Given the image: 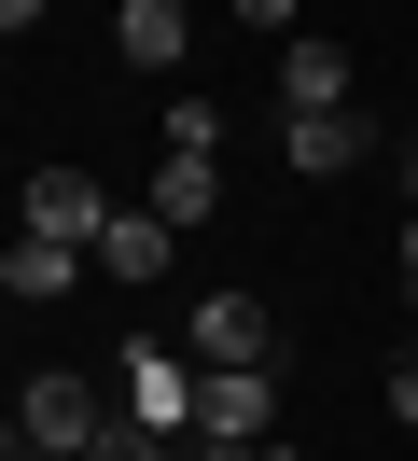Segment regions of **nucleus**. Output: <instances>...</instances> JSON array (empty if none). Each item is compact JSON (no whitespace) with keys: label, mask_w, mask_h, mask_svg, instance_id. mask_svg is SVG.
<instances>
[{"label":"nucleus","mask_w":418,"mask_h":461,"mask_svg":"<svg viewBox=\"0 0 418 461\" xmlns=\"http://www.w3.org/2000/svg\"><path fill=\"white\" fill-rule=\"evenodd\" d=\"M195 433L209 447H265L279 433V377L265 364H195Z\"/></svg>","instance_id":"f257e3e1"},{"label":"nucleus","mask_w":418,"mask_h":461,"mask_svg":"<svg viewBox=\"0 0 418 461\" xmlns=\"http://www.w3.org/2000/svg\"><path fill=\"white\" fill-rule=\"evenodd\" d=\"M98 433H111L98 377H28V392H14V447H98Z\"/></svg>","instance_id":"f03ea898"},{"label":"nucleus","mask_w":418,"mask_h":461,"mask_svg":"<svg viewBox=\"0 0 418 461\" xmlns=\"http://www.w3.org/2000/svg\"><path fill=\"white\" fill-rule=\"evenodd\" d=\"M111 405L154 420V433H195V349H126L111 364Z\"/></svg>","instance_id":"7ed1b4c3"},{"label":"nucleus","mask_w":418,"mask_h":461,"mask_svg":"<svg viewBox=\"0 0 418 461\" xmlns=\"http://www.w3.org/2000/svg\"><path fill=\"white\" fill-rule=\"evenodd\" d=\"M182 349H195V364H265V349H279V321L251 308V294H195V321H182Z\"/></svg>","instance_id":"20e7f679"},{"label":"nucleus","mask_w":418,"mask_h":461,"mask_svg":"<svg viewBox=\"0 0 418 461\" xmlns=\"http://www.w3.org/2000/svg\"><path fill=\"white\" fill-rule=\"evenodd\" d=\"M98 224H111V196L84 168H28V238H70V252H98Z\"/></svg>","instance_id":"39448f33"},{"label":"nucleus","mask_w":418,"mask_h":461,"mask_svg":"<svg viewBox=\"0 0 418 461\" xmlns=\"http://www.w3.org/2000/svg\"><path fill=\"white\" fill-rule=\"evenodd\" d=\"M139 210H167V224H223V154H154V182H139Z\"/></svg>","instance_id":"423d86ee"},{"label":"nucleus","mask_w":418,"mask_h":461,"mask_svg":"<svg viewBox=\"0 0 418 461\" xmlns=\"http://www.w3.org/2000/svg\"><path fill=\"white\" fill-rule=\"evenodd\" d=\"M279 113H349V42L293 29V57H279Z\"/></svg>","instance_id":"0eeeda50"},{"label":"nucleus","mask_w":418,"mask_h":461,"mask_svg":"<svg viewBox=\"0 0 418 461\" xmlns=\"http://www.w3.org/2000/svg\"><path fill=\"white\" fill-rule=\"evenodd\" d=\"M167 252H182L167 210H111V224H98V280H167Z\"/></svg>","instance_id":"6e6552de"},{"label":"nucleus","mask_w":418,"mask_h":461,"mask_svg":"<svg viewBox=\"0 0 418 461\" xmlns=\"http://www.w3.org/2000/svg\"><path fill=\"white\" fill-rule=\"evenodd\" d=\"M111 42H126V70H182V57H195V14H182V0H126Z\"/></svg>","instance_id":"1a4fd4ad"},{"label":"nucleus","mask_w":418,"mask_h":461,"mask_svg":"<svg viewBox=\"0 0 418 461\" xmlns=\"http://www.w3.org/2000/svg\"><path fill=\"white\" fill-rule=\"evenodd\" d=\"M84 266H98V252H70V238H14V252H0V294H14V308H56Z\"/></svg>","instance_id":"9d476101"},{"label":"nucleus","mask_w":418,"mask_h":461,"mask_svg":"<svg viewBox=\"0 0 418 461\" xmlns=\"http://www.w3.org/2000/svg\"><path fill=\"white\" fill-rule=\"evenodd\" d=\"M279 154H293L307 182H334V168L362 154V113H279Z\"/></svg>","instance_id":"9b49d317"},{"label":"nucleus","mask_w":418,"mask_h":461,"mask_svg":"<svg viewBox=\"0 0 418 461\" xmlns=\"http://www.w3.org/2000/svg\"><path fill=\"white\" fill-rule=\"evenodd\" d=\"M154 154H223V113H209V98H167V126H154Z\"/></svg>","instance_id":"f8f14e48"},{"label":"nucleus","mask_w":418,"mask_h":461,"mask_svg":"<svg viewBox=\"0 0 418 461\" xmlns=\"http://www.w3.org/2000/svg\"><path fill=\"white\" fill-rule=\"evenodd\" d=\"M390 420H405V433H418V364H390Z\"/></svg>","instance_id":"ddd939ff"},{"label":"nucleus","mask_w":418,"mask_h":461,"mask_svg":"<svg viewBox=\"0 0 418 461\" xmlns=\"http://www.w3.org/2000/svg\"><path fill=\"white\" fill-rule=\"evenodd\" d=\"M237 14H251V29H293V14H307V0H237Z\"/></svg>","instance_id":"4468645a"},{"label":"nucleus","mask_w":418,"mask_h":461,"mask_svg":"<svg viewBox=\"0 0 418 461\" xmlns=\"http://www.w3.org/2000/svg\"><path fill=\"white\" fill-rule=\"evenodd\" d=\"M405 294H418V210H405Z\"/></svg>","instance_id":"2eb2a0df"},{"label":"nucleus","mask_w":418,"mask_h":461,"mask_svg":"<svg viewBox=\"0 0 418 461\" xmlns=\"http://www.w3.org/2000/svg\"><path fill=\"white\" fill-rule=\"evenodd\" d=\"M14 461H98V447H14Z\"/></svg>","instance_id":"dca6fc26"},{"label":"nucleus","mask_w":418,"mask_h":461,"mask_svg":"<svg viewBox=\"0 0 418 461\" xmlns=\"http://www.w3.org/2000/svg\"><path fill=\"white\" fill-rule=\"evenodd\" d=\"M251 461H307V447H279V433H265V447H251Z\"/></svg>","instance_id":"f3484780"},{"label":"nucleus","mask_w":418,"mask_h":461,"mask_svg":"<svg viewBox=\"0 0 418 461\" xmlns=\"http://www.w3.org/2000/svg\"><path fill=\"white\" fill-rule=\"evenodd\" d=\"M405 210H418V140H405Z\"/></svg>","instance_id":"a211bd4d"},{"label":"nucleus","mask_w":418,"mask_h":461,"mask_svg":"<svg viewBox=\"0 0 418 461\" xmlns=\"http://www.w3.org/2000/svg\"><path fill=\"white\" fill-rule=\"evenodd\" d=\"M405 364H418V321H405Z\"/></svg>","instance_id":"6ab92c4d"}]
</instances>
